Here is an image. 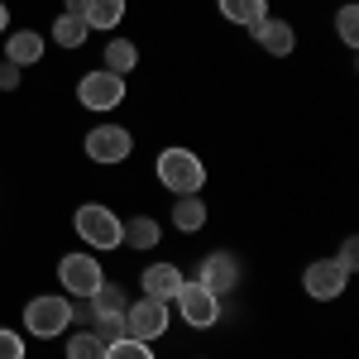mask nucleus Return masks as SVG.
Here are the masks:
<instances>
[{"label": "nucleus", "mask_w": 359, "mask_h": 359, "mask_svg": "<svg viewBox=\"0 0 359 359\" xmlns=\"http://www.w3.org/2000/svg\"><path fill=\"white\" fill-rule=\"evenodd\" d=\"M177 316L192 326V331H211L216 321H221V297L216 292H206L196 278H182V287H177Z\"/></svg>", "instance_id": "nucleus-4"}, {"label": "nucleus", "mask_w": 359, "mask_h": 359, "mask_svg": "<svg viewBox=\"0 0 359 359\" xmlns=\"http://www.w3.org/2000/svg\"><path fill=\"white\" fill-rule=\"evenodd\" d=\"M86 34H91V29H86L82 15H57L53 20V43L57 48H82Z\"/></svg>", "instance_id": "nucleus-20"}, {"label": "nucleus", "mask_w": 359, "mask_h": 359, "mask_svg": "<svg viewBox=\"0 0 359 359\" xmlns=\"http://www.w3.org/2000/svg\"><path fill=\"white\" fill-rule=\"evenodd\" d=\"M172 225L182 230V235H196L201 225H206V201L201 196H172Z\"/></svg>", "instance_id": "nucleus-15"}, {"label": "nucleus", "mask_w": 359, "mask_h": 359, "mask_svg": "<svg viewBox=\"0 0 359 359\" xmlns=\"http://www.w3.org/2000/svg\"><path fill=\"white\" fill-rule=\"evenodd\" d=\"M82 20H86V29H115L125 20V0H86Z\"/></svg>", "instance_id": "nucleus-18"}, {"label": "nucleus", "mask_w": 359, "mask_h": 359, "mask_svg": "<svg viewBox=\"0 0 359 359\" xmlns=\"http://www.w3.org/2000/svg\"><path fill=\"white\" fill-rule=\"evenodd\" d=\"M106 359H154V345L149 340H135V335H120L106 345Z\"/></svg>", "instance_id": "nucleus-21"}, {"label": "nucleus", "mask_w": 359, "mask_h": 359, "mask_svg": "<svg viewBox=\"0 0 359 359\" xmlns=\"http://www.w3.org/2000/svg\"><path fill=\"white\" fill-rule=\"evenodd\" d=\"M182 278H187V273H182L177 264H149V269H144V297L172 306L177 287H182Z\"/></svg>", "instance_id": "nucleus-12"}, {"label": "nucleus", "mask_w": 359, "mask_h": 359, "mask_svg": "<svg viewBox=\"0 0 359 359\" xmlns=\"http://www.w3.org/2000/svg\"><path fill=\"white\" fill-rule=\"evenodd\" d=\"M67 326H72V302L67 297L43 292V297H29L25 302V331L34 340H57Z\"/></svg>", "instance_id": "nucleus-2"}, {"label": "nucleus", "mask_w": 359, "mask_h": 359, "mask_svg": "<svg viewBox=\"0 0 359 359\" xmlns=\"http://www.w3.org/2000/svg\"><path fill=\"white\" fill-rule=\"evenodd\" d=\"M57 278H62V292H67V297H91V292L106 283L96 254H62V259H57Z\"/></svg>", "instance_id": "nucleus-7"}, {"label": "nucleus", "mask_w": 359, "mask_h": 359, "mask_svg": "<svg viewBox=\"0 0 359 359\" xmlns=\"http://www.w3.org/2000/svg\"><path fill=\"white\" fill-rule=\"evenodd\" d=\"M345 283H350V273L335 264V259H311L302 273V287L311 302H335L340 292H345Z\"/></svg>", "instance_id": "nucleus-9"}, {"label": "nucleus", "mask_w": 359, "mask_h": 359, "mask_svg": "<svg viewBox=\"0 0 359 359\" xmlns=\"http://www.w3.org/2000/svg\"><path fill=\"white\" fill-rule=\"evenodd\" d=\"M10 29V10H5V0H0V34Z\"/></svg>", "instance_id": "nucleus-29"}, {"label": "nucleus", "mask_w": 359, "mask_h": 359, "mask_svg": "<svg viewBox=\"0 0 359 359\" xmlns=\"http://www.w3.org/2000/svg\"><path fill=\"white\" fill-rule=\"evenodd\" d=\"M196 283H201L206 292H216V297H230V292L240 287V259H235V254H225V249H211V254L201 259Z\"/></svg>", "instance_id": "nucleus-10"}, {"label": "nucleus", "mask_w": 359, "mask_h": 359, "mask_svg": "<svg viewBox=\"0 0 359 359\" xmlns=\"http://www.w3.org/2000/svg\"><path fill=\"white\" fill-rule=\"evenodd\" d=\"M91 335H96L101 345H111V340H120V335H125V311H120V316H96V326H91Z\"/></svg>", "instance_id": "nucleus-24"}, {"label": "nucleus", "mask_w": 359, "mask_h": 359, "mask_svg": "<svg viewBox=\"0 0 359 359\" xmlns=\"http://www.w3.org/2000/svg\"><path fill=\"white\" fill-rule=\"evenodd\" d=\"M101 62H106V72H115V77H130V72L139 67V48L130 43V39H111Z\"/></svg>", "instance_id": "nucleus-19"}, {"label": "nucleus", "mask_w": 359, "mask_h": 359, "mask_svg": "<svg viewBox=\"0 0 359 359\" xmlns=\"http://www.w3.org/2000/svg\"><path fill=\"white\" fill-rule=\"evenodd\" d=\"M158 240H163V230H158L154 216H130L125 221V235H120V245H130V249H154Z\"/></svg>", "instance_id": "nucleus-17"}, {"label": "nucleus", "mask_w": 359, "mask_h": 359, "mask_svg": "<svg viewBox=\"0 0 359 359\" xmlns=\"http://www.w3.org/2000/svg\"><path fill=\"white\" fill-rule=\"evenodd\" d=\"M82 144H86V158L101 163V168H115V163H125V158L135 154V135H130L125 125H96Z\"/></svg>", "instance_id": "nucleus-6"}, {"label": "nucleus", "mask_w": 359, "mask_h": 359, "mask_svg": "<svg viewBox=\"0 0 359 359\" xmlns=\"http://www.w3.org/2000/svg\"><path fill=\"white\" fill-rule=\"evenodd\" d=\"M216 10H221V20L245 25V29H254L259 20H269V0H216Z\"/></svg>", "instance_id": "nucleus-14"}, {"label": "nucleus", "mask_w": 359, "mask_h": 359, "mask_svg": "<svg viewBox=\"0 0 359 359\" xmlns=\"http://www.w3.org/2000/svg\"><path fill=\"white\" fill-rule=\"evenodd\" d=\"M25 77V67H15V62H0V91H15Z\"/></svg>", "instance_id": "nucleus-27"}, {"label": "nucleus", "mask_w": 359, "mask_h": 359, "mask_svg": "<svg viewBox=\"0 0 359 359\" xmlns=\"http://www.w3.org/2000/svg\"><path fill=\"white\" fill-rule=\"evenodd\" d=\"M0 359H25V335H15V331L0 326Z\"/></svg>", "instance_id": "nucleus-25"}, {"label": "nucleus", "mask_w": 359, "mask_h": 359, "mask_svg": "<svg viewBox=\"0 0 359 359\" xmlns=\"http://www.w3.org/2000/svg\"><path fill=\"white\" fill-rule=\"evenodd\" d=\"M335 264H340L345 273H355V269H359V240H345L340 254H335Z\"/></svg>", "instance_id": "nucleus-26"}, {"label": "nucleus", "mask_w": 359, "mask_h": 359, "mask_svg": "<svg viewBox=\"0 0 359 359\" xmlns=\"http://www.w3.org/2000/svg\"><path fill=\"white\" fill-rule=\"evenodd\" d=\"M335 34H340V43H359V5H340V15H335Z\"/></svg>", "instance_id": "nucleus-22"}, {"label": "nucleus", "mask_w": 359, "mask_h": 359, "mask_svg": "<svg viewBox=\"0 0 359 359\" xmlns=\"http://www.w3.org/2000/svg\"><path fill=\"white\" fill-rule=\"evenodd\" d=\"M43 57V34H34V29H15L10 39H5V62H15V67H34Z\"/></svg>", "instance_id": "nucleus-13"}, {"label": "nucleus", "mask_w": 359, "mask_h": 359, "mask_svg": "<svg viewBox=\"0 0 359 359\" xmlns=\"http://www.w3.org/2000/svg\"><path fill=\"white\" fill-rule=\"evenodd\" d=\"M67 359H106V345H101L91 331L72 335V340H67Z\"/></svg>", "instance_id": "nucleus-23"}, {"label": "nucleus", "mask_w": 359, "mask_h": 359, "mask_svg": "<svg viewBox=\"0 0 359 359\" xmlns=\"http://www.w3.org/2000/svg\"><path fill=\"white\" fill-rule=\"evenodd\" d=\"M86 306H91V316H120V311L130 306V297H125V287H120V283H111V278H106V283L86 297Z\"/></svg>", "instance_id": "nucleus-16"}, {"label": "nucleus", "mask_w": 359, "mask_h": 359, "mask_svg": "<svg viewBox=\"0 0 359 359\" xmlns=\"http://www.w3.org/2000/svg\"><path fill=\"white\" fill-rule=\"evenodd\" d=\"M168 302H154V297H139V302L125 306V335H135V340H158V335L168 331Z\"/></svg>", "instance_id": "nucleus-8"}, {"label": "nucleus", "mask_w": 359, "mask_h": 359, "mask_svg": "<svg viewBox=\"0 0 359 359\" xmlns=\"http://www.w3.org/2000/svg\"><path fill=\"white\" fill-rule=\"evenodd\" d=\"M254 39H259V48H264L269 57H287L292 48H297V29L287 25V20H273V15L254 25Z\"/></svg>", "instance_id": "nucleus-11"}, {"label": "nucleus", "mask_w": 359, "mask_h": 359, "mask_svg": "<svg viewBox=\"0 0 359 359\" xmlns=\"http://www.w3.org/2000/svg\"><path fill=\"white\" fill-rule=\"evenodd\" d=\"M82 5H86V0H67V5H62V15H82Z\"/></svg>", "instance_id": "nucleus-28"}, {"label": "nucleus", "mask_w": 359, "mask_h": 359, "mask_svg": "<svg viewBox=\"0 0 359 359\" xmlns=\"http://www.w3.org/2000/svg\"><path fill=\"white\" fill-rule=\"evenodd\" d=\"M77 235H82V245L91 249H120V235H125V221L115 216L111 206H101V201H86V206H77Z\"/></svg>", "instance_id": "nucleus-3"}, {"label": "nucleus", "mask_w": 359, "mask_h": 359, "mask_svg": "<svg viewBox=\"0 0 359 359\" xmlns=\"http://www.w3.org/2000/svg\"><path fill=\"white\" fill-rule=\"evenodd\" d=\"M154 172H158V182H163L172 196H192V192H201V182H206V168H201V158H196L192 149H177V144L158 154Z\"/></svg>", "instance_id": "nucleus-1"}, {"label": "nucleus", "mask_w": 359, "mask_h": 359, "mask_svg": "<svg viewBox=\"0 0 359 359\" xmlns=\"http://www.w3.org/2000/svg\"><path fill=\"white\" fill-rule=\"evenodd\" d=\"M77 101H82L86 111L106 115V111H120L125 106V77H115L106 67H91L82 82H77Z\"/></svg>", "instance_id": "nucleus-5"}]
</instances>
